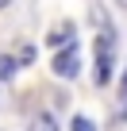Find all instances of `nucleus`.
I'll list each match as a JSON object with an SVG mask.
<instances>
[{
	"instance_id": "nucleus-1",
	"label": "nucleus",
	"mask_w": 127,
	"mask_h": 131,
	"mask_svg": "<svg viewBox=\"0 0 127 131\" xmlns=\"http://www.w3.org/2000/svg\"><path fill=\"white\" fill-rule=\"evenodd\" d=\"M50 70L58 73V77H77V70H81V46L77 42H70V46H62V50H54V62H50Z\"/></svg>"
},
{
	"instance_id": "nucleus-5",
	"label": "nucleus",
	"mask_w": 127,
	"mask_h": 131,
	"mask_svg": "<svg viewBox=\"0 0 127 131\" xmlns=\"http://www.w3.org/2000/svg\"><path fill=\"white\" fill-rule=\"evenodd\" d=\"M16 73V58H8V54H0V81H8Z\"/></svg>"
},
{
	"instance_id": "nucleus-6",
	"label": "nucleus",
	"mask_w": 127,
	"mask_h": 131,
	"mask_svg": "<svg viewBox=\"0 0 127 131\" xmlns=\"http://www.w3.org/2000/svg\"><path fill=\"white\" fill-rule=\"evenodd\" d=\"M119 119H127V70H123V85H119Z\"/></svg>"
},
{
	"instance_id": "nucleus-8",
	"label": "nucleus",
	"mask_w": 127,
	"mask_h": 131,
	"mask_svg": "<svg viewBox=\"0 0 127 131\" xmlns=\"http://www.w3.org/2000/svg\"><path fill=\"white\" fill-rule=\"evenodd\" d=\"M4 8H12V0H0V12H4Z\"/></svg>"
},
{
	"instance_id": "nucleus-2",
	"label": "nucleus",
	"mask_w": 127,
	"mask_h": 131,
	"mask_svg": "<svg viewBox=\"0 0 127 131\" xmlns=\"http://www.w3.org/2000/svg\"><path fill=\"white\" fill-rule=\"evenodd\" d=\"M112 81V31L104 27L96 35V85Z\"/></svg>"
},
{
	"instance_id": "nucleus-4",
	"label": "nucleus",
	"mask_w": 127,
	"mask_h": 131,
	"mask_svg": "<svg viewBox=\"0 0 127 131\" xmlns=\"http://www.w3.org/2000/svg\"><path fill=\"white\" fill-rule=\"evenodd\" d=\"M31 131H58V119H54L50 112H39L35 123H31Z\"/></svg>"
},
{
	"instance_id": "nucleus-3",
	"label": "nucleus",
	"mask_w": 127,
	"mask_h": 131,
	"mask_svg": "<svg viewBox=\"0 0 127 131\" xmlns=\"http://www.w3.org/2000/svg\"><path fill=\"white\" fill-rule=\"evenodd\" d=\"M46 42H50L54 50H62V46H70V42H77V39H73V23H62V27H54Z\"/></svg>"
},
{
	"instance_id": "nucleus-7",
	"label": "nucleus",
	"mask_w": 127,
	"mask_h": 131,
	"mask_svg": "<svg viewBox=\"0 0 127 131\" xmlns=\"http://www.w3.org/2000/svg\"><path fill=\"white\" fill-rule=\"evenodd\" d=\"M73 131H96V123L89 116H73Z\"/></svg>"
}]
</instances>
